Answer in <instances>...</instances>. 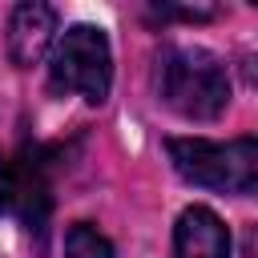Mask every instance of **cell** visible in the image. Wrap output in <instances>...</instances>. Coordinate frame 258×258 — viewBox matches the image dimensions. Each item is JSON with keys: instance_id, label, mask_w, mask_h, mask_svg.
<instances>
[{"instance_id": "7", "label": "cell", "mask_w": 258, "mask_h": 258, "mask_svg": "<svg viewBox=\"0 0 258 258\" xmlns=\"http://www.w3.org/2000/svg\"><path fill=\"white\" fill-rule=\"evenodd\" d=\"M64 258H113V242L97 226L73 222L64 230Z\"/></svg>"}, {"instance_id": "6", "label": "cell", "mask_w": 258, "mask_h": 258, "mask_svg": "<svg viewBox=\"0 0 258 258\" xmlns=\"http://www.w3.org/2000/svg\"><path fill=\"white\" fill-rule=\"evenodd\" d=\"M56 32V8L48 4H16L8 16V56L28 69L44 56L48 40Z\"/></svg>"}, {"instance_id": "5", "label": "cell", "mask_w": 258, "mask_h": 258, "mask_svg": "<svg viewBox=\"0 0 258 258\" xmlns=\"http://www.w3.org/2000/svg\"><path fill=\"white\" fill-rule=\"evenodd\" d=\"M169 258H230V230L210 206H189L173 226Z\"/></svg>"}, {"instance_id": "4", "label": "cell", "mask_w": 258, "mask_h": 258, "mask_svg": "<svg viewBox=\"0 0 258 258\" xmlns=\"http://www.w3.org/2000/svg\"><path fill=\"white\" fill-rule=\"evenodd\" d=\"M109 85H113V56H109L105 32L97 24H73L52 48L48 89L81 93L89 105H101L109 97Z\"/></svg>"}, {"instance_id": "1", "label": "cell", "mask_w": 258, "mask_h": 258, "mask_svg": "<svg viewBox=\"0 0 258 258\" xmlns=\"http://www.w3.org/2000/svg\"><path fill=\"white\" fill-rule=\"evenodd\" d=\"M157 89L161 101L189 117V121H214L230 105V73L210 48H165L157 60Z\"/></svg>"}, {"instance_id": "2", "label": "cell", "mask_w": 258, "mask_h": 258, "mask_svg": "<svg viewBox=\"0 0 258 258\" xmlns=\"http://www.w3.org/2000/svg\"><path fill=\"white\" fill-rule=\"evenodd\" d=\"M165 153L173 169L218 194H250L258 185V141L234 137V141H206V137H169Z\"/></svg>"}, {"instance_id": "8", "label": "cell", "mask_w": 258, "mask_h": 258, "mask_svg": "<svg viewBox=\"0 0 258 258\" xmlns=\"http://www.w3.org/2000/svg\"><path fill=\"white\" fill-rule=\"evenodd\" d=\"M153 20H214L218 8H169V4H157L149 8Z\"/></svg>"}, {"instance_id": "3", "label": "cell", "mask_w": 258, "mask_h": 258, "mask_svg": "<svg viewBox=\"0 0 258 258\" xmlns=\"http://www.w3.org/2000/svg\"><path fill=\"white\" fill-rule=\"evenodd\" d=\"M52 149L28 145L20 153H0V214L16 218L36 246L44 242L52 214Z\"/></svg>"}]
</instances>
